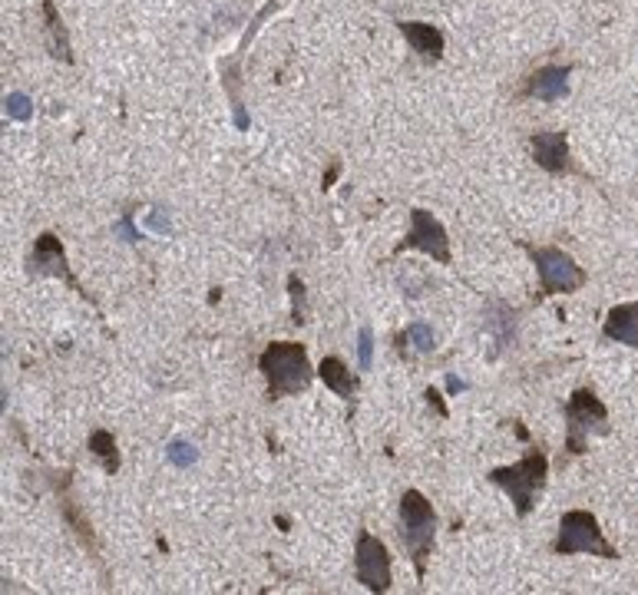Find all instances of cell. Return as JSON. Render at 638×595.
I'll list each match as a JSON object with an SVG mask.
<instances>
[{"label":"cell","instance_id":"21","mask_svg":"<svg viewBox=\"0 0 638 595\" xmlns=\"http://www.w3.org/2000/svg\"><path fill=\"white\" fill-rule=\"evenodd\" d=\"M166 460L172 463V467L189 470L192 463L199 460V453H196V447H192V443H186V440H169V443H166Z\"/></svg>","mask_w":638,"mask_h":595},{"label":"cell","instance_id":"14","mask_svg":"<svg viewBox=\"0 0 638 595\" xmlns=\"http://www.w3.org/2000/svg\"><path fill=\"white\" fill-rule=\"evenodd\" d=\"M516 324H519V311L516 308L503 305V301H490V305H486L483 328L496 344L493 354L500 348H513V344H516Z\"/></svg>","mask_w":638,"mask_h":595},{"label":"cell","instance_id":"8","mask_svg":"<svg viewBox=\"0 0 638 595\" xmlns=\"http://www.w3.org/2000/svg\"><path fill=\"white\" fill-rule=\"evenodd\" d=\"M27 272L37 275V278H60L70 291H77L80 298H86L96 308V298L86 295V288L77 281V275L70 272V262H67V252H63V242L53 232H43L37 242H34V248H30Z\"/></svg>","mask_w":638,"mask_h":595},{"label":"cell","instance_id":"9","mask_svg":"<svg viewBox=\"0 0 638 595\" xmlns=\"http://www.w3.org/2000/svg\"><path fill=\"white\" fill-rule=\"evenodd\" d=\"M410 248H417V252L430 255L440 265H450L453 262L447 229H443L437 215H430L427 209H414V212H410V232L404 235V242L394 248V255L410 252Z\"/></svg>","mask_w":638,"mask_h":595},{"label":"cell","instance_id":"7","mask_svg":"<svg viewBox=\"0 0 638 595\" xmlns=\"http://www.w3.org/2000/svg\"><path fill=\"white\" fill-rule=\"evenodd\" d=\"M354 576L367 592H391V553H387L384 539L361 529L358 543H354Z\"/></svg>","mask_w":638,"mask_h":595},{"label":"cell","instance_id":"10","mask_svg":"<svg viewBox=\"0 0 638 595\" xmlns=\"http://www.w3.org/2000/svg\"><path fill=\"white\" fill-rule=\"evenodd\" d=\"M70 470L67 473H60V480H57V496H60V516H63V523L70 526V533L77 536V543L86 549V556H90L96 566L103 569V559H100V539H96V533H93V523L90 519H86V513L80 510V503L73 500L70 496ZM106 572V569H103Z\"/></svg>","mask_w":638,"mask_h":595},{"label":"cell","instance_id":"16","mask_svg":"<svg viewBox=\"0 0 638 595\" xmlns=\"http://www.w3.org/2000/svg\"><path fill=\"white\" fill-rule=\"evenodd\" d=\"M318 377L324 381V387H328L331 394H338L341 400H351L354 394L361 391L358 374H351V367L344 364L338 354H328V357H324V361L318 364Z\"/></svg>","mask_w":638,"mask_h":595},{"label":"cell","instance_id":"19","mask_svg":"<svg viewBox=\"0 0 638 595\" xmlns=\"http://www.w3.org/2000/svg\"><path fill=\"white\" fill-rule=\"evenodd\" d=\"M90 450H93V457L103 463L106 476L120 473V467H123L120 447H116V437L110 434V430H93V434H90Z\"/></svg>","mask_w":638,"mask_h":595},{"label":"cell","instance_id":"22","mask_svg":"<svg viewBox=\"0 0 638 595\" xmlns=\"http://www.w3.org/2000/svg\"><path fill=\"white\" fill-rule=\"evenodd\" d=\"M4 113L7 119H17V123H27L30 116H34V103H30L27 93H7L4 100Z\"/></svg>","mask_w":638,"mask_h":595},{"label":"cell","instance_id":"5","mask_svg":"<svg viewBox=\"0 0 638 595\" xmlns=\"http://www.w3.org/2000/svg\"><path fill=\"white\" fill-rule=\"evenodd\" d=\"M519 248L533 258L536 275H539V291H543V295H572V291H579L589 281L586 268L576 265V258L556 245L519 242Z\"/></svg>","mask_w":638,"mask_h":595},{"label":"cell","instance_id":"4","mask_svg":"<svg viewBox=\"0 0 638 595\" xmlns=\"http://www.w3.org/2000/svg\"><path fill=\"white\" fill-rule=\"evenodd\" d=\"M566 450L569 457H582L589 447V437H605L609 434V410L596 397V391L579 387L576 394L566 400Z\"/></svg>","mask_w":638,"mask_h":595},{"label":"cell","instance_id":"2","mask_svg":"<svg viewBox=\"0 0 638 595\" xmlns=\"http://www.w3.org/2000/svg\"><path fill=\"white\" fill-rule=\"evenodd\" d=\"M437 510L420 490H404L400 496V543L410 553L417 579L427 576V559L434 553Z\"/></svg>","mask_w":638,"mask_h":595},{"label":"cell","instance_id":"1","mask_svg":"<svg viewBox=\"0 0 638 595\" xmlns=\"http://www.w3.org/2000/svg\"><path fill=\"white\" fill-rule=\"evenodd\" d=\"M258 371L265 374L268 400L305 394L315 381V367L308 361L305 344L298 341H272L258 357Z\"/></svg>","mask_w":638,"mask_h":595},{"label":"cell","instance_id":"20","mask_svg":"<svg viewBox=\"0 0 638 595\" xmlns=\"http://www.w3.org/2000/svg\"><path fill=\"white\" fill-rule=\"evenodd\" d=\"M288 295H291V321L305 324L308 321V291H305V281L298 275L288 278Z\"/></svg>","mask_w":638,"mask_h":595},{"label":"cell","instance_id":"26","mask_svg":"<svg viewBox=\"0 0 638 595\" xmlns=\"http://www.w3.org/2000/svg\"><path fill=\"white\" fill-rule=\"evenodd\" d=\"M149 225H153V229H156V232H172V225H169V219H162V215H159V212H153V215H149Z\"/></svg>","mask_w":638,"mask_h":595},{"label":"cell","instance_id":"18","mask_svg":"<svg viewBox=\"0 0 638 595\" xmlns=\"http://www.w3.org/2000/svg\"><path fill=\"white\" fill-rule=\"evenodd\" d=\"M437 348V338H434V328L424 321H414V324H407V331L404 334H397V354H404L410 357V351H417V354H430Z\"/></svg>","mask_w":638,"mask_h":595},{"label":"cell","instance_id":"23","mask_svg":"<svg viewBox=\"0 0 638 595\" xmlns=\"http://www.w3.org/2000/svg\"><path fill=\"white\" fill-rule=\"evenodd\" d=\"M358 361H361V371H367L374 361V331L371 328H361V334H358Z\"/></svg>","mask_w":638,"mask_h":595},{"label":"cell","instance_id":"11","mask_svg":"<svg viewBox=\"0 0 638 595\" xmlns=\"http://www.w3.org/2000/svg\"><path fill=\"white\" fill-rule=\"evenodd\" d=\"M529 153H533L536 166L546 169L549 176H569L576 172V162L569 153V136L559 133V129H546V133L529 136Z\"/></svg>","mask_w":638,"mask_h":595},{"label":"cell","instance_id":"25","mask_svg":"<svg viewBox=\"0 0 638 595\" xmlns=\"http://www.w3.org/2000/svg\"><path fill=\"white\" fill-rule=\"evenodd\" d=\"M424 397H427V404H434V410H437L440 417H447V404H443L440 394L434 391V387H427V394H424Z\"/></svg>","mask_w":638,"mask_h":595},{"label":"cell","instance_id":"28","mask_svg":"<svg viewBox=\"0 0 638 595\" xmlns=\"http://www.w3.org/2000/svg\"><path fill=\"white\" fill-rule=\"evenodd\" d=\"M338 172H341V166H338V162H334V166H331V172H328V176H324V189H328L331 182L338 179Z\"/></svg>","mask_w":638,"mask_h":595},{"label":"cell","instance_id":"24","mask_svg":"<svg viewBox=\"0 0 638 595\" xmlns=\"http://www.w3.org/2000/svg\"><path fill=\"white\" fill-rule=\"evenodd\" d=\"M113 232H116V235H123V242H129V245H136V242H139V232L133 229V215H123V219L113 225Z\"/></svg>","mask_w":638,"mask_h":595},{"label":"cell","instance_id":"17","mask_svg":"<svg viewBox=\"0 0 638 595\" xmlns=\"http://www.w3.org/2000/svg\"><path fill=\"white\" fill-rule=\"evenodd\" d=\"M43 30H47L50 57L60 60V63H73L70 34H67V27H63V17H60L57 0H43Z\"/></svg>","mask_w":638,"mask_h":595},{"label":"cell","instance_id":"13","mask_svg":"<svg viewBox=\"0 0 638 595\" xmlns=\"http://www.w3.org/2000/svg\"><path fill=\"white\" fill-rule=\"evenodd\" d=\"M602 338L638 351V301H625V305H615L609 315H605Z\"/></svg>","mask_w":638,"mask_h":595},{"label":"cell","instance_id":"15","mask_svg":"<svg viewBox=\"0 0 638 595\" xmlns=\"http://www.w3.org/2000/svg\"><path fill=\"white\" fill-rule=\"evenodd\" d=\"M400 34L410 43V50L420 53L424 60L437 63L443 60V34L434 24H424V20H400Z\"/></svg>","mask_w":638,"mask_h":595},{"label":"cell","instance_id":"12","mask_svg":"<svg viewBox=\"0 0 638 595\" xmlns=\"http://www.w3.org/2000/svg\"><path fill=\"white\" fill-rule=\"evenodd\" d=\"M569 63H546L536 73H529L523 83L526 100H543V103H559L569 96Z\"/></svg>","mask_w":638,"mask_h":595},{"label":"cell","instance_id":"6","mask_svg":"<svg viewBox=\"0 0 638 595\" xmlns=\"http://www.w3.org/2000/svg\"><path fill=\"white\" fill-rule=\"evenodd\" d=\"M556 556H599V559H619V549H615L609 539L602 536V526L596 513L589 510H569L559 519V536H556Z\"/></svg>","mask_w":638,"mask_h":595},{"label":"cell","instance_id":"3","mask_svg":"<svg viewBox=\"0 0 638 595\" xmlns=\"http://www.w3.org/2000/svg\"><path fill=\"white\" fill-rule=\"evenodd\" d=\"M546 476H549L546 453L543 450H529L523 460L513 463V467H496V470H490V476H486V480L510 493V500L516 503V516L526 519L529 513H533L536 496L543 493Z\"/></svg>","mask_w":638,"mask_h":595},{"label":"cell","instance_id":"27","mask_svg":"<svg viewBox=\"0 0 638 595\" xmlns=\"http://www.w3.org/2000/svg\"><path fill=\"white\" fill-rule=\"evenodd\" d=\"M447 391H450V394H460V391H467V381H460L457 374H450V377H447Z\"/></svg>","mask_w":638,"mask_h":595}]
</instances>
